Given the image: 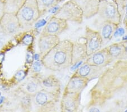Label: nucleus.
I'll return each mask as SVG.
<instances>
[{
  "instance_id": "f257e3e1",
  "label": "nucleus",
  "mask_w": 127,
  "mask_h": 112,
  "mask_svg": "<svg viewBox=\"0 0 127 112\" xmlns=\"http://www.w3.org/2000/svg\"><path fill=\"white\" fill-rule=\"evenodd\" d=\"M73 42L69 40H61L57 45L41 58V63L46 69L61 71L71 67Z\"/></svg>"
},
{
  "instance_id": "f03ea898",
  "label": "nucleus",
  "mask_w": 127,
  "mask_h": 112,
  "mask_svg": "<svg viewBox=\"0 0 127 112\" xmlns=\"http://www.w3.org/2000/svg\"><path fill=\"white\" fill-rule=\"evenodd\" d=\"M21 28H27L36 23L41 17L36 0H26L16 14Z\"/></svg>"
},
{
  "instance_id": "7ed1b4c3",
  "label": "nucleus",
  "mask_w": 127,
  "mask_h": 112,
  "mask_svg": "<svg viewBox=\"0 0 127 112\" xmlns=\"http://www.w3.org/2000/svg\"><path fill=\"white\" fill-rule=\"evenodd\" d=\"M32 103L36 111L41 112H56L60 97L44 89H40L31 96Z\"/></svg>"
},
{
  "instance_id": "20e7f679",
  "label": "nucleus",
  "mask_w": 127,
  "mask_h": 112,
  "mask_svg": "<svg viewBox=\"0 0 127 112\" xmlns=\"http://www.w3.org/2000/svg\"><path fill=\"white\" fill-rule=\"evenodd\" d=\"M97 15L104 22L119 26L121 17L118 3L115 0H100Z\"/></svg>"
},
{
  "instance_id": "39448f33",
  "label": "nucleus",
  "mask_w": 127,
  "mask_h": 112,
  "mask_svg": "<svg viewBox=\"0 0 127 112\" xmlns=\"http://www.w3.org/2000/svg\"><path fill=\"white\" fill-rule=\"evenodd\" d=\"M54 15L67 22H74L77 24L82 23L84 19L81 10L72 0H69L63 4Z\"/></svg>"
},
{
  "instance_id": "423d86ee",
  "label": "nucleus",
  "mask_w": 127,
  "mask_h": 112,
  "mask_svg": "<svg viewBox=\"0 0 127 112\" xmlns=\"http://www.w3.org/2000/svg\"><path fill=\"white\" fill-rule=\"evenodd\" d=\"M0 28L6 35L11 36L19 31L20 25L16 14L4 13L0 18Z\"/></svg>"
},
{
  "instance_id": "0eeeda50",
  "label": "nucleus",
  "mask_w": 127,
  "mask_h": 112,
  "mask_svg": "<svg viewBox=\"0 0 127 112\" xmlns=\"http://www.w3.org/2000/svg\"><path fill=\"white\" fill-rule=\"evenodd\" d=\"M114 61V59L108 52L107 47H106L100 49L88 56L85 62L93 66L105 68L110 65Z\"/></svg>"
},
{
  "instance_id": "6e6552de",
  "label": "nucleus",
  "mask_w": 127,
  "mask_h": 112,
  "mask_svg": "<svg viewBox=\"0 0 127 112\" xmlns=\"http://www.w3.org/2000/svg\"><path fill=\"white\" fill-rule=\"evenodd\" d=\"M85 39L88 56L101 49L103 44V39L99 32L88 26L85 27Z\"/></svg>"
},
{
  "instance_id": "1a4fd4ad",
  "label": "nucleus",
  "mask_w": 127,
  "mask_h": 112,
  "mask_svg": "<svg viewBox=\"0 0 127 112\" xmlns=\"http://www.w3.org/2000/svg\"><path fill=\"white\" fill-rule=\"evenodd\" d=\"M81 93L63 92L60 103L61 111L77 112L81 105Z\"/></svg>"
},
{
  "instance_id": "9d476101",
  "label": "nucleus",
  "mask_w": 127,
  "mask_h": 112,
  "mask_svg": "<svg viewBox=\"0 0 127 112\" xmlns=\"http://www.w3.org/2000/svg\"><path fill=\"white\" fill-rule=\"evenodd\" d=\"M68 28L67 21L53 15L43 28L40 35H52L59 36Z\"/></svg>"
},
{
  "instance_id": "9b49d317",
  "label": "nucleus",
  "mask_w": 127,
  "mask_h": 112,
  "mask_svg": "<svg viewBox=\"0 0 127 112\" xmlns=\"http://www.w3.org/2000/svg\"><path fill=\"white\" fill-rule=\"evenodd\" d=\"M78 6L83 17L90 19L97 15L100 0H72Z\"/></svg>"
},
{
  "instance_id": "f8f14e48",
  "label": "nucleus",
  "mask_w": 127,
  "mask_h": 112,
  "mask_svg": "<svg viewBox=\"0 0 127 112\" xmlns=\"http://www.w3.org/2000/svg\"><path fill=\"white\" fill-rule=\"evenodd\" d=\"M41 79V77L38 74L28 77L19 85L17 89L32 96L37 92L42 89Z\"/></svg>"
},
{
  "instance_id": "ddd939ff",
  "label": "nucleus",
  "mask_w": 127,
  "mask_h": 112,
  "mask_svg": "<svg viewBox=\"0 0 127 112\" xmlns=\"http://www.w3.org/2000/svg\"><path fill=\"white\" fill-rule=\"evenodd\" d=\"M89 81L87 78L73 73L65 85L63 92L82 93Z\"/></svg>"
},
{
  "instance_id": "4468645a",
  "label": "nucleus",
  "mask_w": 127,
  "mask_h": 112,
  "mask_svg": "<svg viewBox=\"0 0 127 112\" xmlns=\"http://www.w3.org/2000/svg\"><path fill=\"white\" fill-rule=\"evenodd\" d=\"M104 70V68L102 67L93 66L84 62L75 71L74 73L91 81L99 78Z\"/></svg>"
},
{
  "instance_id": "2eb2a0df",
  "label": "nucleus",
  "mask_w": 127,
  "mask_h": 112,
  "mask_svg": "<svg viewBox=\"0 0 127 112\" xmlns=\"http://www.w3.org/2000/svg\"><path fill=\"white\" fill-rule=\"evenodd\" d=\"M58 36L52 35H40L38 41L40 57H42L60 41Z\"/></svg>"
},
{
  "instance_id": "dca6fc26",
  "label": "nucleus",
  "mask_w": 127,
  "mask_h": 112,
  "mask_svg": "<svg viewBox=\"0 0 127 112\" xmlns=\"http://www.w3.org/2000/svg\"><path fill=\"white\" fill-rule=\"evenodd\" d=\"M41 87L48 92L60 97L62 91L61 83L59 79L54 75H50L41 79Z\"/></svg>"
},
{
  "instance_id": "f3484780",
  "label": "nucleus",
  "mask_w": 127,
  "mask_h": 112,
  "mask_svg": "<svg viewBox=\"0 0 127 112\" xmlns=\"http://www.w3.org/2000/svg\"><path fill=\"white\" fill-rule=\"evenodd\" d=\"M87 45L85 39L84 42L78 41L73 44L72 57V64L75 65L80 62H83L88 58Z\"/></svg>"
},
{
  "instance_id": "a211bd4d",
  "label": "nucleus",
  "mask_w": 127,
  "mask_h": 112,
  "mask_svg": "<svg viewBox=\"0 0 127 112\" xmlns=\"http://www.w3.org/2000/svg\"><path fill=\"white\" fill-rule=\"evenodd\" d=\"M118 28V26L111 22H102L99 27V31L98 32L101 34L103 41L108 42L114 36V32Z\"/></svg>"
},
{
  "instance_id": "6ab92c4d",
  "label": "nucleus",
  "mask_w": 127,
  "mask_h": 112,
  "mask_svg": "<svg viewBox=\"0 0 127 112\" xmlns=\"http://www.w3.org/2000/svg\"><path fill=\"white\" fill-rule=\"evenodd\" d=\"M26 0H4L2 2V12L16 14Z\"/></svg>"
},
{
  "instance_id": "aec40b11",
  "label": "nucleus",
  "mask_w": 127,
  "mask_h": 112,
  "mask_svg": "<svg viewBox=\"0 0 127 112\" xmlns=\"http://www.w3.org/2000/svg\"><path fill=\"white\" fill-rule=\"evenodd\" d=\"M108 52L114 61L122 59L125 55V50L122 42H116L107 46Z\"/></svg>"
},
{
  "instance_id": "412c9836",
  "label": "nucleus",
  "mask_w": 127,
  "mask_h": 112,
  "mask_svg": "<svg viewBox=\"0 0 127 112\" xmlns=\"http://www.w3.org/2000/svg\"><path fill=\"white\" fill-rule=\"evenodd\" d=\"M16 92L19 98V104L22 110L24 112L31 111L32 104L31 96L22 92L18 89H16Z\"/></svg>"
},
{
  "instance_id": "4be33fe9",
  "label": "nucleus",
  "mask_w": 127,
  "mask_h": 112,
  "mask_svg": "<svg viewBox=\"0 0 127 112\" xmlns=\"http://www.w3.org/2000/svg\"><path fill=\"white\" fill-rule=\"evenodd\" d=\"M62 0H36L41 15L58 5Z\"/></svg>"
},
{
  "instance_id": "5701e85b",
  "label": "nucleus",
  "mask_w": 127,
  "mask_h": 112,
  "mask_svg": "<svg viewBox=\"0 0 127 112\" xmlns=\"http://www.w3.org/2000/svg\"><path fill=\"white\" fill-rule=\"evenodd\" d=\"M125 33V30L123 28H118L114 32V36L116 37L118 36H123Z\"/></svg>"
},
{
  "instance_id": "b1692460",
  "label": "nucleus",
  "mask_w": 127,
  "mask_h": 112,
  "mask_svg": "<svg viewBox=\"0 0 127 112\" xmlns=\"http://www.w3.org/2000/svg\"><path fill=\"white\" fill-rule=\"evenodd\" d=\"M33 37L31 35H27L23 39V42L26 44H30L32 42Z\"/></svg>"
},
{
  "instance_id": "393cba45",
  "label": "nucleus",
  "mask_w": 127,
  "mask_h": 112,
  "mask_svg": "<svg viewBox=\"0 0 127 112\" xmlns=\"http://www.w3.org/2000/svg\"><path fill=\"white\" fill-rule=\"evenodd\" d=\"M41 64L40 62V61H36L34 62V64H33V70H34L35 72H37V71H39L40 70V68H41Z\"/></svg>"
},
{
  "instance_id": "a878e982",
  "label": "nucleus",
  "mask_w": 127,
  "mask_h": 112,
  "mask_svg": "<svg viewBox=\"0 0 127 112\" xmlns=\"http://www.w3.org/2000/svg\"><path fill=\"white\" fill-rule=\"evenodd\" d=\"M123 44L124 50H125V54H127V44L126 42H122Z\"/></svg>"
},
{
  "instance_id": "bb28decb",
  "label": "nucleus",
  "mask_w": 127,
  "mask_h": 112,
  "mask_svg": "<svg viewBox=\"0 0 127 112\" xmlns=\"http://www.w3.org/2000/svg\"><path fill=\"white\" fill-rule=\"evenodd\" d=\"M123 40H127V35L124 36V37H123Z\"/></svg>"
},
{
  "instance_id": "cd10ccee",
  "label": "nucleus",
  "mask_w": 127,
  "mask_h": 112,
  "mask_svg": "<svg viewBox=\"0 0 127 112\" xmlns=\"http://www.w3.org/2000/svg\"><path fill=\"white\" fill-rule=\"evenodd\" d=\"M3 1H4V0H0V2H3Z\"/></svg>"
},
{
  "instance_id": "c85d7f7f",
  "label": "nucleus",
  "mask_w": 127,
  "mask_h": 112,
  "mask_svg": "<svg viewBox=\"0 0 127 112\" xmlns=\"http://www.w3.org/2000/svg\"><path fill=\"white\" fill-rule=\"evenodd\" d=\"M0 95H1V93H0Z\"/></svg>"
},
{
  "instance_id": "c756f323",
  "label": "nucleus",
  "mask_w": 127,
  "mask_h": 112,
  "mask_svg": "<svg viewBox=\"0 0 127 112\" xmlns=\"http://www.w3.org/2000/svg\"></svg>"
}]
</instances>
